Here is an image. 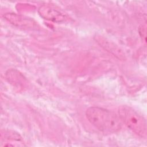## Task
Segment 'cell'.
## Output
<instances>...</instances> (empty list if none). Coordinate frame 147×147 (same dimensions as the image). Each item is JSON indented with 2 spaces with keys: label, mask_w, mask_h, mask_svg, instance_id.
<instances>
[{
  "label": "cell",
  "mask_w": 147,
  "mask_h": 147,
  "mask_svg": "<svg viewBox=\"0 0 147 147\" xmlns=\"http://www.w3.org/2000/svg\"><path fill=\"white\" fill-rule=\"evenodd\" d=\"M86 115L88 121L97 129L103 133H114L122 128V122L114 112L99 107H90Z\"/></svg>",
  "instance_id": "6da1fadb"
},
{
  "label": "cell",
  "mask_w": 147,
  "mask_h": 147,
  "mask_svg": "<svg viewBox=\"0 0 147 147\" xmlns=\"http://www.w3.org/2000/svg\"><path fill=\"white\" fill-rule=\"evenodd\" d=\"M3 17L11 24L20 27H33L34 25L33 21L26 17L15 13H6Z\"/></svg>",
  "instance_id": "5b68a950"
},
{
  "label": "cell",
  "mask_w": 147,
  "mask_h": 147,
  "mask_svg": "<svg viewBox=\"0 0 147 147\" xmlns=\"http://www.w3.org/2000/svg\"><path fill=\"white\" fill-rule=\"evenodd\" d=\"M139 33L140 36L144 38V40L146 41V25H141L139 27Z\"/></svg>",
  "instance_id": "8992f818"
},
{
  "label": "cell",
  "mask_w": 147,
  "mask_h": 147,
  "mask_svg": "<svg viewBox=\"0 0 147 147\" xmlns=\"http://www.w3.org/2000/svg\"><path fill=\"white\" fill-rule=\"evenodd\" d=\"M94 39L101 47L119 60H125L126 59V56L123 51L113 42L100 34H96Z\"/></svg>",
  "instance_id": "3957f363"
},
{
  "label": "cell",
  "mask_w": 147,
  "mask_h": 147,
  "mask_svg": "<svg viewBox=\"0 0 147 147\" xmlns=\"http://www.w3.org/2000/svg\"><path fill=\"white\" fill-rule=\"evenodd\" d=\"M38 12L43 18L56 22H61L65 20V16L60 10L49 5H42L38 9Z\"/></svg>",
  "instance_id": "277c9868"
},
{
  "label": "cell",
  "mask_w": 147,
  "mask_h": 147,
  "mask_svg": "<svg viewBox=\"0 0 147 147\" xmlns=\"http://www.w3.org/2000/svg\"><path fill=\"white\" fill-rule=\"evenodd\" d=\"M119 117L122 122L133 133L141 137L146 136L145 118L130 107L122 106L119 108Z\"/></svg>",
  "instance_id": "7a4b0ae2"
}]
</instances>
